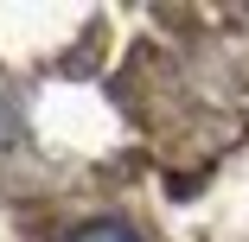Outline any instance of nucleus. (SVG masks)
Returning a JSON list of instances; mask_svg holds the SVG:
<instances>
[{"mask_svg": "<svg viewBox=\"0 0 249 242\" xmlns=\"http://www.w3.org/2000/svg\"><path fill=\"white\" fill-rule=\"evenodd\" d=\"M71 242H141L128 223H89V229H77Z\"/></svg>", "mask_w": 249, "mask_h": 242, "instance_id": "obj_1", "label": "nucleus"}, {"mask_svg": "<svg viewBox=\"0 0 249 242\" xmlns=\"http://www.w3.org/2000/svg\"><path fill=\"white\" fill-rule=\"evenodd\" d=\"M13 128H19V115H13V102H7V89H0V140H13Z\"/></svg>", "mask_w": 249, "mask_h": 242, "instance_id": "obj_2", "label": "nucleus"}]
</instances>
